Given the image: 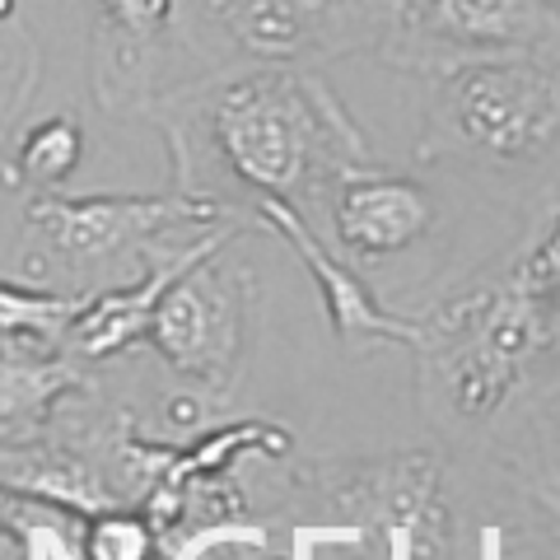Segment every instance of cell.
<instances>
[{
    "label": "cell",
    "mask_w": 560,
    "mask_h": 560,
    "mask_svg": "<svg viewBox=\"0 0 560 560\" xmlns=\"http://www.w3.org/2000/svg\"><path fill=\"white\" fill-rule=\"evenodd\" d=\"M378 61L434 75L471 57H541L560 43L556 0H370Z\"/></svg>",
    "instance_id": "8992f818"
},
{
    "label": "cell",
    "mask_w": 560,
    "mask_h": 560,
    "mask_svg": "<svg viewBox=\"0 0 560 560\" xmlns=\"http://www.w3.org/2000/svg\"><path fill=\"white\" fill-rule=\"evenodd\" d=\"M253 210H257V220L304 261V271L313 276V290L323 294V313H327L331 337H337V346L346 350L350 360L370 355L374 346H407V350H416L420 323L407 318V313H393L388 304H383L378 294L364 285V276L318 238V230H313L308 215H300V210L285 206V201H257Z\"/></svg>",
    "instance_id": "9c48e42d"
},
{
    "label": "cell",
    "mask_w": 560,
    "mask_h": 560,
    "mask_svg": "<svg viewBox=\"0 0 560 560\" xmlns=\"http://www.w3.org/2000/svg\"><path fill=\"white\" fill-rule=\"evenodd\" d=\"M94 5L117 38L131 47H145L150 38H160L173 20V0H94Z\"/></svg>",
    "instance_id": "2e32d148"
},
{
    "label": "cell",
    "mask_w": 560,
    "mask_h": 560,
    "mask_svg": "<svg viewBox=\"0 0 560 560\" xmlns=\"http://www.w3.org/2000/svg\"><path fill=\"white\" fill-rule=\"evenodd\" d=\"M337 248L355 261H388L434 230V191L411 173L350 164L323 191Z\"/></svg>",
    "instance_id": "30bf717a"
},
{
    "label": "cell",
    "mask_w": 560,
    "mask_h": 560,
    "mask_svg": "<svg viewBox=\"0 0 560 560\" xmlns=\"http://www.w3.org/2000/svg\"><path fill=\"white\" fill-rule=\"evenodd\" d=\"M425 407L453 425H490L560 346V201L528 224L495 271L416 313Z\"/></svg>",
    "instance_id": "6da1fadb"
},
{
    "label": "cell",
    "mask_w": 560,
    "mask_h": 560,
    "mask_svg": "<svg viewBox=\"0 0 560 560\" xmlns=\"http://www.w3.org/2000/svg\"><path fill=\"white\" fill-rule=\"evenodd\" d=\"M331 504L393 547V560H448L453 510L440 458L425 448L393 453L378 463H350L331 481Z\"/></svg>",
    "instance_id": "52a82bcc"
},
{
    "label": "cell",
    "mask_w": 560,
    "mask_h": 560,
    "mask_svg": "<svg viewBox=\"0 0 560 560\" xmlns=\"http://www.w3.org/2000/svg\"><path fill=\"white\" fill-rule=\"evenodd\" d=\"M215 220L220 201L183 187L168 191V197H113V191H103V197H57V191H38L24 210V276L47 280L57 271H103L131 248H154V238L173 230Z\"/></svg>",
    "instance_id": "5b68a950"
},
{
    "label": "cell",
    "mask_w": 560,
    "mask_h": 560,
    "mask_svg": "<svg viewBox=\"0 0 560 560\" xmlns=\"http://www.w3.org/2000/svg\"><path fill=\"white\" fill-rule=\"evenodd\" d=\"M80 154H84L80 121L75 117H47L20 140L14 168H20V183L38 187V191H57L70 173L80 168Z\"/></svg>",
    "instance_id": "9a60e30c"
},
{
    "label": "cell",
    "mask_w": 560,
    "mask_h": 560,
    "mask_svg": "<svg viewBox=\"0 0 560 560\" xmlns=\"http://www.w3.org/2000/svg\"><path fill=\"white\" fill-rule=\"evenodd\" d=\"M70 388H80V374L66 360H47V350L28 346L5 350L0 341V434L5 440L43 430V420Z\"/></svg>",
    "instance_id": "4fadbf2b"
},
{
    "label": "cell",
    "mask_w": 560,
    "mask_h": 560,
    "mask_svg": "<svg viewBox=\"0 0 560 560\" xmlns=\"http://www.w3.org/2000/svg\"><path fill=\"white\" fill-rule=\"evenodd\" d=\"M230 43L257 66H308L323 57L370 47V0H210Z\"/></svg>",
    "instance_id": "ba28073f"
},
{
    "label": "cell",
    "mask_w": 560,
    "mask_h": 560,
    "mask_svg": "<svg viewBox=\"0 0 560 560\" xmlns=\"http://www.w3.org/2000/svg\"><path fill=\"white\" fill-rule=\"evenodd\" d=\"M420 160L537 168L560 150V66L547 57H471L434 70Z\"/></svg>",
    "instance_id": "3957f363"
},
{
    "label": "cell",
    "mask_w": 560,
    "mask_h": 560,
    "mask_svg": "<svg viewBox=\"0 0 560 560\" xmlns=\"http://www.w3.org/2000/svg\"><path fill=\"white\" fill-rule=\"evenodd\" d=\"M234 238V224H215V230L197 234L183 248H168V253H154L150 271L136 280V285H113L103 294H84L80 313L70 318L66 327V350L80 360H108V355H121L127 346L145 341V327H150V313L160 304V294L168 290V280L187 271L191 261H201L206 253L224 248Z\"/></svg>",
    "instance_id": "8fae6325"
},
{
    "label": "cell",
    "mask_w": 560,
    "mask_h": 560,
    "mask_svg": "<svg viewBox=\"0 0 560 560\" xmlns=\"http://www.w3.org/2000/svg\"><path fill=\"white\" fill-rule=\"evenodd\" d=\"M500 467L518 490L533 537L560 560V388L537 393L514 411V434L500 448Z\"/></svg>",
    "instance_id": "7c38bea8"
},
{
    "label": "cell",
    "mask_w": 560,
    "mask_h": 560,
    "mask_svg": "<svg viewBox=\"0 0 560 560\" xmlns=\"http://www.w3.org/2000/svg\"><path fill=\"white\" fill-rule=\"evenodd\" d=\"M80 304L84 294H57L43 285H24V280H0V341L51 350L66 337Z\"/></svg>",
    "instance_id": "5bb4252c"
},
{
    "label": "cell",
    "mask_w": 560,
    "mask_h": 560,
    "mask_svg": "<svg viewBox=\"0 0 560 560\" xmlns=\"http://www.w3.org/2000/svg\"><path fill=\"white\" fill-rule=\"evenodd\" d=\"M183 173L201 164L197 197L220 201V183L257 201H285L313 220L327 183L364 164V136L346 103L308 66H257L206 90L197 136L168 131ZM224 206V201H220Z\"/></svg>",
    "instance_id": "7a4b0ae2"
},
{
    "label": "cell",
    "mask_w": 560,
    "mask_h": 560,
    "mask_svg": "<svg viewBox=\"0 0 560 560\" xmlns=\"http://www.w3.org/2000/svg\"><path fill=\"white\" fill-rule=\"evenodd\" d=\"M224 248L206 253L173 276L145 327L154 355L183 378L201 383L215 407L234 397L243 370H248V337L261 294L257 271L230 261Z\"/></svg>",
    "instance_id": "277c9868"
}]
</instances>
